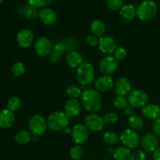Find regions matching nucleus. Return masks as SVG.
Masks as SVG:
<instances>
[{"instance_id": "f257e3e1", "label": "nucleus", "mask_w": 160, "mask_h": 160, "mask_svg": "<svg viewBox=\"0 0 160 160\" xmlns=\"http://www.w3.org/2000/svg\"><path fill=\"white\" fill-rule=\"evenodd\" d=\"M81 98L83 106L90 113H96L102 106V95L96 89H86L81 94Z\"/></svg>"}, {"instance_id": "f03ea898", "label": "nucleus", "mask_w": 160, "mask_h": 160, "mask_svg": "<svg viewBox=\"0 0 160 160\" xmlns=\"http://www.w3.org/2000/svg\"><path fill=\"white\" fill-rule=\"evenodd\" d=\"M48 128L53 131H59L67 128L69 124V117L61 111L53 112L47 119Z\"/></svg>"}, {"instance_id": "7ed1b4c3", "label": "nucleus", "mask_w": 160, "mask_h": 160, "mask_svg": "<svg viewBox=\"0 0 160 160\" xmlns=\"http://www.w3.org/2000/svg\"><path fill=\"white\" fill-rule=\"evenodd\" d=\"M158 12V6L152 0H145L138 6L137 16L142 20H149L154 18Z\"/></svg>"}, {"instance_id": "20e7f679", "label": "nucleus", "mask_w": 160, "mask_h": 160, "mask_svg": "<svg viewBox=\"0 0 160 160\" xmlns=\"http://www.w3.org/2000/svg\"><path fill=\"white\" fill-rule=\"evenodd\" d=\"M95 76V71L93 66L89 62H83L77 70V79L82 85L92 84Z\"/></svg>"}, {"instance_id": "39448f33", "label": "nucleus", "mask_w": 160, "mask_h": 160, "mask_svg": "<svg viewBox=\"0 0 160 160\" xmlns=\"http://www.w3.org/2000/svg\"><path fill=\"white\" fill-rule=\"evenodd\" d=\"M48 124L47 120L41 115H35L31 118L28 123V128L31 134L36 137L42 135L46 131Z\"/></svg>"}, {"instance_id": "423d86ee", "label": "nucleus", "mask_w": 160, "mask_h": 160, "mask_svg": "<svg viewBox=\"0 0 160 160\" xmlns=\"http://www.w3.org/2000/svg\"><path fill=\"white\" fill-rule=\"evenodd\" d=\"M120 141L125 147L128 148H134L140 143V137L137 131L128 128L120 133Z\"/></svg>"}, {"instance_id": "0eeeda50", "label": "nucleus", "mask_w": 160, "mask_h": 160, "mask_svg": "<svg viewBox=\"0 0 160 160\" xmlns=\"http://www.w3.org/2000/svg\"><path fill=\"white\" fill-rule=\"evenodd\" d=\"M128 103L134 108L143 107L148 103V95L145 91L135 89L128 95Z\"/></svg>"}, {"instance_id": "6e6552de", "label": "nucleus", "mask_w": 160, "mask_h": 160, "mask_svg": "<svg viewBox=\"0 0 160 160\" xmlns=\"http://www.w3.org/2000/svg\"><path fill=\"white\" fill-rule=\"evenodd\" d=\"M71 137L77 145L85 143L89 137L88 129L84 124L78 123L74 125L73 129L71 130Z\"/></svg>"}, {"instance_id": "1a4fd4ad", "label": "nucleus", "mask_w": 160, "mask_h": 160, "mask_svg": "<svg viewBox=\"0 0 160 160\" xmlns=\"http://www.w3.org/2000/svg\"><path fill=\"white\" fill-rule=\"evenodd\" d=\"M34 51L42 57L48 56L52 51V42L50 39L45 36L39 37L34 42Z\"/></svg>"}, {"instance_id": "9d476101", "label": "nucleus", "mask_w": 160, "mask_h": 160, "mask_svg": "<svg viewBox=\"0 0 160 160\" xmlns=\"http://www.w3.org/2000/svg\"><path fill=\"white\" fill-rule=\"evenodd\" d=\"M98 66H99L100 72L103 75L110 76L117 70L118 62L115 58L112 56H105L100 60Z\"/></svg>"}, {"instance_id": "9b49d317", "label": "nucleus", "mask_w": 160, "mask_h": 160, "mask_svg": "<svg viewBox=\"0 0 160 160\" xmlns=\"http://www.w3.org/2000/svg\"><path fill=\"white\" fill-rule=\"evenodd\" d=\"M84 125L88 130L92 131H99L104 127L103 117L97 113H90L84 119Z\"/></svg>"}, {"instance_id": "f8f14e48", "label": "nucleus", "mask_w": 160, "mask_h": 160, "mask_svg": "<svg viewBox=\"0 0 160 160\" xmlns=\"http://www.w3.org/2000/svg\"><path fill=\"white\" fill-rule=\"evenodd\" d=\"M159 141L157 136L152 133L144 134L141 140V145L143 149L148 152H153L159 147Z\"/></svg>"}, {"instance_id": "ddd939ff", "label": "nucleus", "mask_w": 160, "mask_h": 160, "mask_svg": "<svg viewBox=\"0 0 160 160\" xmlns=\"http://www.w3.org/2000/svg\"><path fill=\"white\" fill-rule=\"evenodd\" d=\"M34 40V35L32 31L30 29H22L17 33V42L19 46L21 48H29L33 44Z\"/></svg>"}, {"instance_id": "4468645a", "label": "nucleus", "mask_w": 160, "mask_h": 160, "mask_svg": "<svg viewBox=\"0 0 160 160\" xmlns=\"http://www.w3.org/2000/svg\"><path fill=\"white\" fill-rule=\"evenodd\" d=\"M98 48L104 54H111L114 52L117 48V44L115 40L109 36H102L99 38Z\"/></svg>"}, {"instance_id": "2eb2a0df", "label": "nucleus", "mask_w": 160, "mask_h": 160, "mask_svg": "<svg viewBox=\"0 0 160 160\" xmlns=\"http://www.w3.org/2000/svg\"><path fill=\"white\" fill-rule=\"evenodd\" d=\"M114 80L112 77L102 75L96 80L95 83V88L99 92H109L114 87Z\"/></svg>"}, {"instance_id": "dca6fc26", "label": "nucleus", "mask_w": 160, "mask_h": 160, "mask_svg": "<svg viewBox=\"0 0 160 160\" xmlns=\"http://www.w3.org/2000/svg\"><path fill=\"white\" fill-rule=\"evenodd\" d=\"M114 88L117 95L126 96L131 92V84L129 80L126 78H120L116 81Z\"/></svg>"}, {"instance_id": "f3484780", "label": "nucleus", "mask_w": 160, "mask_h": 160, "mask_svg": "<svg viewBox=\"0 0 160 160\" xmlns=\"http://www.w3.org/2000/svg\"><path fill=\"white\" fill-rule=\"evenodd\" d=\"M64 110L69 118H73L79 114L81 111V104L77 98H70L66 102Z\"/></svg>"}, {"instance_id": "a211bd4d", "label": "nucleus", "mask_w": 160, "mask_h": 160, "mask_svg": "<svg viewBox=\"0 0 160 160\" xmlns=\"http://www.w3.org/2000/svg\"><path fill=\"white\" fill-rule=\"evenodd\" d=\"M142 114L148 120H156L160 117V107L155 103H147L142 107Z\"/></svg>"}, {"instance_id": "6ab92c4d", "label": "nucleus", "mask_w": 160, "mask_h": 160, "mask_svg": "<svg viewBox=\"0 0 160 160\" xmlns=\"http://www.w3.org/2000/svg\"><path fill=\"white\" fill-rule=\"evenodd\" d=\"M39 18L45 24L51 25L57 20V14L52 8L45 7L39 11Z\"/></svg>"}, {"instance_id": "aec40b11", "label": "nucleus", "mask_w": 160, "mask_h": 160, "mask_svg": "<svg viewBox=\"0 0 160 160\" xmlns=\"http://www.w3.org/2000/svg\"><path fill=\"white\" fill-rule=\"evenodd\" d=\"M15 121V115L13 112L9 109H5L0 111V128L3 129L9 128L13 124Z\"/></svg>"}, {"instance_id": "412c9836", "label": "nucleus", "mask_w": 160, "mask_h": 160, "mask_svg": "<svg viewBox=\"0 0 160 160\" xmlns=\"http://www.w3.org/2000/svg\"><path fill=\"white\" fill-rule=\"evenodd\" d=\"M83 60L84 59L82 55L77 51L70 52L66 56L67 63L73 68L79 67L83 63Z\"/></svg>"}, {"instance_id": "4be33fe9", "label": "nucleus", "mask_w": 160, "mask_h": 160, "mask_svg": "<svg viewBox=\"0 0 160 160\" xmlns=\"http://www.w3.org/2000/svg\"><path fill=\"white\" fill-rule=\"evenodd\" d=\"M112 155L115 160H129L132 154L130 148L125 146H120L114 149Z\"/></svg>"}, {"instance_id": "5701e85b", "label": "nucleus", "mask_w": 160, "mask_h": 160, "mask_svg": "<svg viewBox=\"0 0 160 160\" xmlns=\"http://www.w3.org/2000/svg\"><path fill=\"white\" fill-rule=\"evenodd\" d=\"M120 14L125 20H133L137 16V9L133 5L127 4L122 6Z\"/></svg>"}, {"instance_id": "b1692460", "label": "nucleus", "mask_w": 160, "mask_h": 160, "mask_svg": "<svg viewBox=\"0 0 160 160\" xmlns=\"http://www.w3.org/2000/svg\"><path fill=\"white\" fill-rule=\"evenodd\" d=\"M91 31L94 35L97 37H102L106 32V25L101 20L96 19L91 23Z\"/></svg>"}, {"instance_id": "393cba45", "label": "nucleus", "mask_w": 160, "mask_h": 160, "mask_svg": "<svg viewBox=\"0 0 160 160\" xmlns=\"http://www.w3.org/2000/svg\"><path fill=\"white\" fill-rule=\"evenodd\" d=\"M128 124L129 128L137 131V130H141L144 127V120L142 117L138 115H133L128 118Z\"/></svg>"}, {"instance_id": "a878e982", "label": "nucleus", "mask_w": 160, "mask_h": 160, "mask_svg": "<svg viewBox=\"0 0 160 160\" xmlns=\"http://www.w3.org/2000/svg\"><path fill=\"white\" fill-rule=\"evenodd\" d=\"M32 139V134L28 131H20L15 135V141L19 145H27Z\"/></svg>"}, {"instance_id": "bb28decb", "label": "nucleus", "mask_w": 160, "mask_h": 160, "mask_svg": "<svg viewBox=\"0 0 160 160\" xmlns=\"http://www.w3.org/2000/svg\"><path fill=\"white\" fill-rule=\"evenodd\" d=\"M120 139V137H118L115 132L109 131V132L105 133L103 135V141L105 143L109 146H113L118 143V141Z\"/></svg>"}, {"instance_id": "cd10ccee", "label": "nucleus", "mask_w": 160, "mask_h": 160, "mask_svg": "<svg viewBox=\"0 0 160 160\" xmlns=\"http://www.w3.org/2000/svg\"><path fill=\"white\" fill-rule=\"evenodd\" d=\"M112 104L113 107L117 109H123L128 106V101L124 96L117 95L112 100Z\"/></svg>"}, {"instance_id": "c85d7f7f", "label": "nucleus", "mask_w": 160, "mask_h": 160, "mask_svg": "<svg viewBox=\"0 0 160 160\" xmlns=\"http://www.w3.org/2000/svg\"><path fill=\"white\" fill-rule=\"evenodd\" d=\"M11 72L15 77H20L26 72V67L21 62H17L11 67Z\"/></svg>"}, {"instance_id": "c756f323", "label": "nucleus", "mask_w": 160, "mask_h": 160, "mask_svg": "<svg viewBox=\"0 0 160 160\" xmlns=\"http://www.w3.org/2000/svg\"><path fill=\"white\" fill-rule=\"evenodd\" d=\"M84 152H83L82 147L81 145H76L72 147L70 150V157L72 160H79L83 156Z\"/></svg>"}, {"instance_id": "7c9ffc66", "label": "nucleus", "mask_w": 160, "mask_h": 160, "mask_svg": "<svg viewBox=\"0 0 160 160\" xmlns=\"http://www.w3.org/2000/svg\"><path fill=\"white\" fill-rule=\"evenodd\" d=\"M20 106H21V100L17 96L11 97V98H9L7 102L8 109L9 110L12 111V112L20 109Z\"/></svg>"}, {"instance_id": "2f4dec72", "label": "nucleus", "mask_w": 160, "mask_h": 160, "mask_svg": "<svg viewBox=\"0 0 160 160\" xmlns=\"http://www.w3.org/2000/svg\"><path fill=\"white\" fill-rule=\"evenodd\" d=\"M66 94L70 98H78V97L81 96V88L75 85H70L66 90Z\"/></svg>"}, {"instance_id": "473e14b6", "label": "nucleus", "mask_w": 160, "mask_h": 160, "mask_svg": "<svg viewBox=\"0 0 160 160\" xmlns=\"http://www.w3.org/2000/svg\"><path fill=\"white\" fill-rule=\"evenodd\" d=\"M118 115L114 112H109L105 114L103 117V120H104V123L106 125H113L118 121Z\"/></svg>"}, {"instance_id": "72a5a7b5", "label": "nucleus", "mask_w": 160, "mask_h": 160, "mask_svg": "<svg viewBox=\"0 0 160 160\" xmlns=\"http://www.w3.org/2000/svg\"><path fill=\"white\" fill-rule=\"evenodd\" d=\"M52 0H27L30 6L35 8H45L51 3Z\"/></svg>"}, {"instance_id": "f704fd0d", "label": "nucleus", "mask_w": 160, "mask_h": 160, "mask_svg": "<svg viewBox=\"0 0 160 160\" xmlns=\"http://www.w3.org/2000/svg\"><path fill=\"white\" fill-rule=\"evenodd\" d=\"M38 16H39V12L38 11L37 8L32 7V6L27 8L25 11V17L27 19L30 20H34L37 18Z\"/></svg>"}, {"instance_id": "c9c22d12", "label": "nucleus", "mask_w": 160, "mask_h": 160, "mask_svg": "<svg viewBox=\"0 0 160 160\" xmlns=\"http://www.w3.org/2000/svg\"><path fill=\"white\" fill-rule=\"evenodd\" d=\"M123 6V0H107V6L112 11H117L121 9Z\"/></svg>"}, {"instance_id": "e433bc0d", "label": "nucleus", "mask_w": 160, "mask_h": 160, "mask_svg": "<svg viewBox=\"0 0 160 160\" xmlns=\"http://www.w3.org/2000/svg\"><path fill=\"white\" fill-rule=\"evenodd\" d=\"M114 58L117 59V61L119 60H123L128 56V52L123 47H118L115 49L113 52Z\"/></svg>"}, {"instance_id": "4c0bfd02", "label": "nucleus", "mask_w": 160, "mask_h": 160, "mask_svg": "<svg viewBox=\"0 0 160 160\" xmlns=\"http://www.w3.org/2000/svg\"><path fill=\"white\" fill-rule=\"evenodd\" d=\"M131 160H147V156L145 153V152L142 151V150H138V151L134 152L132 155H131Z\"/></svg>"}, {"instance_id": "58836bf2", "label": "nucleus", "mask_w": 160, "mask_h": 160, "mask_svg": "<svg viewBox=\"0 0 160 160\" xmlns=\"http://www.w3.org/2000/svg\"><path fill=\"white\" fill-rule=\"evenodd\" d=\"M98 42H99V38L97 36L92 34V35H88L86 38V43L91 47L96 46L98 45Z\"/></svg>"}, {"instance_id": "ea45409f", "label": "nucleus", "mask_w": 160, "mask_h": 160, "mask_svg": "<svg viewBox=\"0 0 160 160\" xmlns=\"http://www.w3.org/2000/svg\"><path fill=\"white\" fill-rule=\"evenodd\" d=\"M152 131L157 137H160V117L156 119L153 123Z\"/></svg>"}, {"instance_id": "a19ab883", "label": "nucleus", "mask_w": 160, "mask_h": 160, "mask_svg": "<svg viewBox=\"0 0 160 160\" xmlns=\"http://www.w3.org/2000/svg\"><path fill=\"white\" fill-rule=\"evenodd\" d=\"M134 112V108L133 106H131V105L130 106H128L126 108H125V113L128 116H133V113Z\"/></svg>"}, {"instance_id": "79ce46f5", "label": "nucleus", "mask_w": 160, "mask_h": 160, "mask_svg": "<svg viewBox=\"0 0 160 160\" xmlns=\"http://www.w3.org/2000/svg\"><path fill=\"white\" fill-rule=\"evenodd\" d=\"M153 160H160V147H158L154 152H153Z\"/></svg>"}, {"instance_id": "37998d69", "label": "nucleus", "mask_w": 160, "mask_h": 160, "mask_svg": "<svg viewBox=\"0 0 160 160\" xmlns=\"http://www.w3.org/2000/svg\"><path fill=\"white\" fill-rule=\"evenodd\" d=\"M65 132L66 133H71V131H70V129L69 128H65Z\"/></svg>"}, {"instance_id": "c03bdc74", "label": "nucleus", "mask_w": 160, "mask_h": 160, "mask_svg": "<svg viewBox=\"0 0 160 160\" xmlns=\"http://www.w3.org/2000/svg\"><path fill=\"white\" fill-rule=\"evenodd\" d=\"M2 1H3V0H0V4H1V3L2 2Z\"/></svg>"}]
</instances>
